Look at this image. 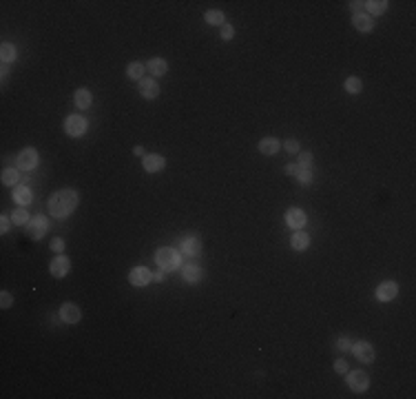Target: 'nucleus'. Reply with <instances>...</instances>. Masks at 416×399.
<instances>
[{
	"instance_id": "nucleus-1",
	"label": "nucleus",
	"mask_w": 416,
	"mask_h": 399,
	"mask_svg": "<svg viewBox=\"0 0 416 399\" xmlns=\"http://www.w3.org/2000/svg\"><path fill=\"white\" fill-rule=\"evenodd\" d=\"M78 206V193L73 189H60L49 198V215L51 218H67L76 211Z\"/></svg>"
},
{
	"instance_id": "nucleus-2",
	"label": "nucleus",
	"mask_w": 416,
	"mask_h": 399,
	"mask_svg": "<svg viewBox=\"0 0 416 399\" xmlns=\"http://www.w3.org/2000/svg\"><path fill=\"white\" fill-rule=\"evenodd\" d=\"M155 262L162 270H175L182 266V253H177L171 246H162L155 251Z\"/></svg>"
},
{
	"instance_id": "nucleus-3",
	"label": "nucleus",
	"mask_w": 416,
	"mask_h": 399,
	"mask_svg": "<svg viewBox=\"0 0 416 399\" xmlns=\"http://www.w3.org/2000/svg\"><path fill=\"white\" fill-rule=\"evenodd\" d=\"M89 129V122H87V118H82V116H69L67 120H64V133H67L69 137H82L84 133H87Z\"/></svg>"
},
{
	"instance_id": "nucleus-4",
	"label": "nucleus",
	"mask_w": 416,
	"mask_h": 399,
	"mask_svg": "<svg viewBox=\"0 0 416 399\" xmlns=\"http://www.w3.org/2000/svg\"><path fill=\"white\" fill-rule=\"evenodd\" d=\"M345 384L352 388L354 393H363L370 388V375L365 371H352L345 373Z\"/></svg>"
},
{
	"instance_id": "nucleus-5",
	"label": "nucleus",
	"mask_w": 416,
	"mask_h": 399,
	"mask_svg": "<svg viewBox=\"0 0 416 399\" xmlns=\"http://www.w3.org/2000/svg\"><path fill=\"white\" fill-rule=\"evenodd\" d=\"M47 229H49V220L44 218V215H36V218H31L29 220V224H27V235L31 240H42L44 235H47Z\"/></svg>"
},
{
	"instance_id": "nucleus-6",
	"label": "nucleus",
	"mask_w": 416,
	"mask_h": 399,
	"mask_svg": "<svg viewBox=\"0 0 416 399\" xmlns=\"http://www.w3.org/2000/svg\"><path fill=\"white\" fill-rule=\"evenodd\" d=\"M128 282L137 288L148 286V284L153 282V273L146 268V266H135V268H131V273H128Z\"/></svg>"
},
{
	"instance_id": "nucleus-7",
	"label": "nucleus",
	"mask_w": 416,
	"mask_h": 399,
	"mask_svg": "<svg viewBox=\"0 0 416 399\" xmlns=\"http://www.w3.org/2000/svg\"><path fill=\"white\" fill-rule=\"evenodd\" d=\"M69 270H71V260H69L67 255H56V258L51 260V264H49V273L58 279L67 277Z\"/></svg>"
},
{
	"instance_id": "nucleus-8",
	"label": "nucleus",
	"mask_w": 416,
	"mask_h": 399,
	"mask_svg": "<svg viewBox=\"0 0 416 399\" xmlns=\"http://www.w3.org/2000/svg\"><path fill=\"white\" fill-rule=\"evenodd\" d=\"M18 169L20 171H33L38 166V151L36 149H24L18 153V160H16Z\"/></svg>"
},
{
	"instance_id": "nucleus-9",
	"label": "nucleus",
	"mask_w": 416,
	"mask_h": 399,
	"mask_svg": "<svg viewBox=\"0 0 416 399\" xmlns=\"http://www.w3.org/2000/svg\"><path fill=\"white\" fill-rule=\"evenodd\" d=\"M60 319L64 324H69V326H73V324H78L82 319V310L76 306V304L67 302L60 306Z\"/></svg>"
},
{
	"instance_id": "nucleus-10",
	"label": "nucleus",
	"mask_w": 416,
	"mask_h": 399,
	"mask_svg": "<svg viewBox=\"0 0 416 399\" xmlns=\"http://www.w3.org/2000/svg\"><path fill=\"white\" fill-rule=\"evenodd\" d=\"M352 353L359 362H365V364H372L374 362V348L370 342H356L352 344Z\"/></svg>"
},
{
	"instance_id": "nucleus-11",
	"label": "nucleus",
	"mask_w": 416,
	"mask_h": 399,
	"mask_svg": "<svg viewBox=\"0 0 416 399\" xmlns=\"http://www.w3.org/2000/svg\"><path fill=\"white\" fill-rule=\"evenodd\" d=\"M396 295H399V284L396 282H381L376 286V299L379 302H392Z\"/></svg>"
},
{
	"instance_id": "nucleus-12",
	"label": "nucleus",
	"mask_w": 416,
	"mask_h": 399,
	"mask_svg": "<svg viewBox=\"0 0 416 399\" xmlns=\"http://www.w3.org/2000/svg\"><path fill=\"white\" fill-rule=\"evenodd\" d=\"M142 164H144V171H148V173H160L166 166V160H164V155H160V153H148V155H144Z\"/></svg>"
},
{
	"instance_id": "nucleus-13",
	"label": "nucleus",
	"mask_w": 416,
	"mask_h": 399,
	"mask_svg": "<svg viewBox=\"0 0 416 399\" xmlns=\"http://www.w3.org/2000/svg\"><path fill=\"white\" fill-rule=\"evenodd\" d=\"M140 93H142V98H146V100H155V98L160 96V85L155 82V78H142L140 80Z\"/></svg>"
},
{
	"instance_id": "nucleus-14",
	"label": "nucleus",
	"mask_w": 416,
	"mask_h": 399,
	"mask_svg": "<svg viewBox=\"0 0 416 399\" xmlns=\"http://www.w3.org/2000/svg\"><path fill=\"white\" fill-rule=\"evenodd\" d=\"M286 224H288L290 229H295V231L304 229V224H306V213H304L301 209H297V206H292V209L286 211Z\"/></svg>"
},
{
	"instance_id": "nucleus-15",
	"label": "nucleus",
	"mask_w": 416,
	"mask_h": 399,
	"mask_svg": "<svg viewBox=\"0 0 416 399\" xmlns=\"http://www.w3.org/2000/svg\"><path fill=\"white\" fill-rule=\"evenodd\" d=\"M352 24H354V29H356V31H361V33H370V31L374 29V20H372V16H368L365 11L354 13V16H352Z\"/></svg>"
},
{
	"instance_id": "nucleus-16",
	"label": "nucleus",
	"mask_w": 416,
	"mask_h": 399,
	"mask_svg": "<svg viewBox=\"0 0 416 399\" xmlns=\"http://www.w3.org/2000/svg\"><path fill=\"white\" fill-rule=\"evenodd\" d=\"M180 251H182L184 255H191V258H195V255L202 253V242L195 238V235H188V238L182 240Z\"/></svg>"
},
{
	"instance_id": "nucleus-17",
	"label": "nucleus",
	"mask_w": 416,
	"mask_h": 399,
	"mask_svg": "<svg viewBox=\"0 0 416 399\" xmlns=\"http://www.w3.org/2000/svg\"><path fill=\"white\" fill-rule=\"evenodd\" d=\"M182 277H184V282H188V284H200L202 277H204V270L197 264H186L184 268H182Z\"/></svg>"
},
{
	"instance_id": "nucleus-18",
	"label": "nucleus",
	"mask_w": 416,
	"mask_h": 399,
	"mask_svg": "<svg viewBox=\"0 0 416 399\" xmlns=\"http://www.w3.org/2000/svg\"><path fill=\"white\" fill-rule=\"evenodd\" d=\"M13 202H16L18 206H27L33 202V193L29 186H16L13 189Z\"/></svg>"
},
{
	"instance_id": "nucleus-19",
	"label": "nucleus",
	"mask_w": 416,
	"mask_h": 399,
	"mask_svg": "<svg viewBox=\"0 0 416 399\" xmlns=\"http://www.w3.org/2000/svg\"><path fill=\"white\" fill-rule=\"evenodd\" d=\"M290 246L295 251H306L310 246V238H308V233H304V231H295V233L290 235Z\"/></svg>"
},
{
	"instance_id": "nucleus-20",
	"label": "nucleus",
	"mask_w": 416,
	"mask_h": 399,
	"mask_svg": "<svg viewBox=\"0 0 416 399\" xmlns=\"http://www.w3.org/2000/svg\"><path fill=\"white\" fill-rule=\"evenodd\" d=\"M146 69L151 71V76L160 78V76H164V73L168 71V65H166L164 58H151V60L146 62Z\"/></svg>"
},
{
	"instance_id": "nucleus-21",
	"label": "nucleus",
	"mask_w": 416,
	"mask_h": 399,
	"mask_svg": "<svg viewBox=\"0 0 416 399\" xmlns=\"http://www.w3.org/2000/svg\"><path fill=\"white\" fill-rule=\"evenodd\" d=\"M279 149H281V144L277 137H264V140L259 142V151L264 155H275V153H279Z\"/></svg>"
},
{
	"instance_id": "nucleus-22",
	"label": "nucleus",
	"mask_w": 416,
	"mask_h": 399,
	"mask_svg": "<svg viewBox=\"0 0 416 399\" xmlns=\"http://www.w3.org/2000/svg\"><path fill=\"white\" fill-rule=\"evenodd\" d=\"M73 102H76L78 109H89L91 107V91L89 89H78L76 96H73Z\"/></svg>"
},
{
	"instance_id": "nucleus-23",
	"label": "nucleus",
	"mask_w": 416,
	"mask_h": 399,
	"mask_svg": "<svg viewBox=\"0 0 416 399\" xmlns=\"http://www.w3.org/2000/svg\"><path fill=\"white\" fill-rule=\"evenodd\" d=\"M365 9H368V16H381V13L388 11V2L385 0H370V2H365Z\"/></svg>"
},
{
	"instance_id": "nucleus-24",
	"label": "nucleus",
	"mask_w": 416,
	"mask_h": 399,
	"mask_svg": "<svg viewBox=\"0 0 416 399\" xmlns=\"http://www.w3.org/2000/svg\"><path fill=\"white\" fill-rule=\"evenodd\" d=\"M0 58H2V65H9V62H16V58H18L16 47H13L11 42H4L2 47H0Z\"/></svg>"
},
{
	"instance_id": "nucleus-25",
	"label": "nucleus",
	"mask_w": 416,
	"mask_h": 399,
	"mask_svg": "<svg viewBox=\"0 0 416 399\" xmlns=\"http://www.w3.org/2000/svg\"><path fill=\"white\" fill-rule=\"evenodd\" d=\"M204 20L208 24H215V27H224V24H226V16L219 11V9H210V11L204 13Z\"/></svg>"
},
{
	"instance_id": "nucleus-26",
	"label": "nucleus",
	"mask_w": 416,
	"mask_h": 399,
	"mask_svg": "<svg viewBox=\"0 0 416 399\" xmlns=\"http://www.w3.org/2000/svg\"><path fill=\"white\" fill-rule=\"evenodd\" d=\"M144 65H142V62H131V65L126 67V76L131 78V80H137L140 82L142 78H144Z\"/></svg>"
},
{
	"instance_id": "nucleus-27",
	"label": "nucleus",
	"mask_w": 416,
	"mask_h": 399,
	"mask_svg": "<svg viewBox=\"0 0 416 399\" xmlns=\"http://www.w3.org/2000/svg\"><path fill=\"white\" fill-rule=\"evenodd\" d=\"M345 91L350 93V96H356V93H361V89H363V80L356 76H350L348 80H345Z\"/></svg>"
},
{
	"instance_id": "nucleus-28",
	"label": "nucleus",
	"mask_w": 416,
	"mask_h": 399,
	"mask_svg": "<svg viewBox=\"0 0 416 399\" xmlns=\"http://www.w3.org/2000/svg\"><path fill=\"white\" fill-rule=\"evenodd\" d=\"M20 182V175H18V169H4L2 171V184L7 186H16Z\"/></svg>"
},
{
	"instance_id": "nucleus-29",
	"label": "nucleus",
	"mask_w": 416,
	"mask_h": 399,
	"mask_svg": "<svg viewBox=\"0 0 416 399\" xmlns=\"http://www.w3.org/2000/svg\"><path fill=\"white\" fill-rule=\"evenodd\" d=\"M295 177H297V182H299L301 186H308L310 182L314 180V171H312V169H299Z\"/></svg>"
},
{
	"instance_id": "nucleus-30",
	"label": "nucleus",
	"mask_w": 416,
	"mask_h": 399,
	"mask_svg": "<svg viewBox=\"0 0 416 399\" xmlns=\"http://www.w3.org/2000/svg\"><path fill=\"white\" fill-rule=\"evenodd\" d=\"M11 220H13V224H18V226H24V224H29V213H27V211H24V206H18V209L13 211Z\"/></svg>"
},
{
	"instance_id": "nucleus-31",
	"label": "nucleus",
	"mask_w": 416,
	"mask_h": 399,
	"mask_svg": "<svg viewBox=\"0 0 416 399\" xmlns=\"http://www.w3.org/2000/svg\"><path fill=\"white\" fill-rule=\"evenodd\" d=\"M297 166H299V169H312L314 171V155L312 153H299Z\"/></svg>"
},
{
	"instance_id": "nucleus-32",
	"label": "nucleus",
	"mask_w": 416,
	"mask_h": 399,
	"mask_svg": "<svg viewBox=\"0 0 416 399\" xmlns=\"http://www.w3.org/2000/svg\"><path fill=\"white\" fill-rule=\"evenodd\" d=\"M0 306H2V308H11L13 306L11 293H7V290H2V293H0Z\"/></svg>"
},
{
	"instance_id": "nucleus-33",
	"label": "nucleus",
	"mask_w": 416,
	"mask_h": 399,
	"mask_svg": "<svg viewBox=\"0 0 416 399\" xmlns=\"http://www.w3.org/2000/svg\"><path fill=\"white\" fill-rule=\"evenodd\" d=\"M232 38H235V27L226 22L224 27H221V40H232Z\"/></svg>"
},
{
	"instance_id": "nucleus-34",
	"label": "nucleus",
	"mask_w": 416,
	"mask_h": 399,
	"mask_svg": "<svg viewBox=\"0 0 416 399\" xmlns=\"http://www.w3.org/2000/svg\"><path fill=\"white\" fill-rule=\"evenodd\" d=\"M281 146H284L288 153H299V142H297V140H286Z\"/></svg>"
},
{
	"instance_id": "nucleus-35",
	"label": "nucleus",
	"mask_w": 416,
	"mask_h": 399,
	"mask_svg": "<svg viewBox=\"0 0 416 399\" xmlns=\"http://www.w3.org/2000/svg\"><path fill=\"white\" fill-rule=\"evenodd\" d=\"M336 348H339V351H350V348H352V342H350L348 337H341L339 342H336Z\"/></svg>"
},
{
	"instance_id": "nucleus-36",
	"label": "nucleus",
	"mask_w": 416,
	"mask_h": 399,
	"mask_svg": "<svg viewBox=\"0 0 416 399\" xmlns=\"http://www.w3.org/2000/svg\"><path fill=\"white\" fill-rule=\"evenodd\" d=\"M334 371L343 373V375H345V373H348V362H345V359H336V362H334Z\"/></svg>"
},
{
	"instance_id": "nucleus-37",
	"label": "nucleus",
	"mask_w": 416,
	"mask_h": 399,
	"mask_svg": "<svg viewBox=\"0 0 416 399\" xmlns=\"http://www.w3.org/2000/svg\"><path fill=\"white\" fill-rule=\"evenodd\" d=\"M11 218H9V215H2V220H0V231H2V233H7L9 229H11Z\"/></svg>"
},
{
	"instance_id": "nucleus-38",
	"label": "nucleus",
	"mask_w": 416,
	"mask_h": 399,
	"mask_svg": "<svg viewBox=\"0 0 416 399\" xmlns=\"http://www.w3.org/2000/svg\"><path fill=\"white\" fill-rule=\"evenodd\" d=\"M51 249H53V251H56V253H62V251H64V242H62V240H60V238H56V240H51Z\"/></svg>"
},
{
	"instance_id": "nucleus-39",
	"label": "nucleus",
	"mask_w": 416,
	"mask_h": 399,
	"mask_svg": "<svg viewBox=\"0 0 416 399\" xmlns=\"http://www.w3.org/2000/svg\"><path fill=\"white\" fill-rule=\"evenodd\" d=\"M297 171H299V166H297V162H290V164H286V175H297Z\"/></svg>"
},
{
	"instance_id": "nucleus-40",
	"label": "nucleus",
	"mask_w": 416,
	"mask_h": 399,
	"mask_svg": "<svg viewBox=\"0 0 416 399\" xmlns=\"http://www.w3.org/2000/svg\"><path fill=\"white\" fill-rule=\"evenodd\" d=\"M363 4H365V2H350V7H352V11H354V13H361Z\"/></svg>"
},
{
	"instance_id": "nucleus-41",
	"label": "nucleus",
	"mask_w": 416,
	"mask_h": 399,
	"mask_svg": "<svg viewBox=\"0 0 416 399\" xmlns=\"http://www.w3.org/2000/svg\"><path fill=\"white\" fill-rule=\"evenodd\" d=\"M164 273H166V270H160V273L153 275V277H155V282H164Z\"/></svg>"
},
{
	"instance_id": "nucleus-42",
	"label": "nucleus",
	"mask_w": 416,
	"mask_h": 399,
	"mask_svg": "<svg viewBox=\"0 0 416 399\" xmlns=\"http://www.w3.org/2000/svg\"><path fill=\"white\" fill-rule=\"evenodd\" d=\"M133 153H135V155H142V157H144V149H142V146H133Z\"/></svg>"
}]
</instances>
